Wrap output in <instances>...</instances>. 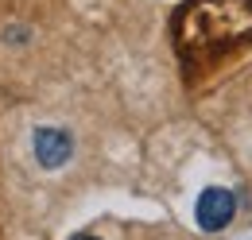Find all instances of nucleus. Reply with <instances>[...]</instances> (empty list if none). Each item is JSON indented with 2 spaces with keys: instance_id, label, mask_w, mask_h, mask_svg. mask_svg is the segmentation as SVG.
<instances>
[{
  "instance_id": "nucleus-1",
  "label": "nucleus",
  "mask_w": 252,
  "mask_h": 240,
  "mask_svg": "<svg viewBox=\"0 0 252 240\" xmlns=\"http://www.w3.org/2000/svg\"><path fill=\"white\" fill-rule=\"evenodd\" d=\"M245 43H252V0H187L175 16V47L187 62Z\"/></svg>"
},
{
  "instance_id": "nucleus-2",
  "label": "nucleus",
  "mask_w": 252,
  "mask_h": 240,
  "mask_svg": "<svg viewBox=\"0 0 252 240\" xmlns=\"http://www.w3.org/2000/svg\"><path fill=\"white\" fill-rule=\"evenodd\" d=\"M32 148H35V163H39L43 171H59V167L70 163V155H74V140H70L66 128L43 124V128H35Z\"/></svg>"
},
{
  "instance_id": "nucleus-4",
  "label": "nucleus",
  "mask_w": 252,
  "mask_h": 240,
  "mask_svg": "<svg viewBox=\"0 0 252 240\" xmlns=\"http://www.w3.org/2000/svg\"><path fill=\"white\" fill-rule=\"evenodd\" d=\"M70 240H97V237H90V233H82V237H70Z\"/></svg>"
},
{
  "instance_id": "nucleus-3",
  "label": "nucleus",
  "mask_w": 252,
  "mask_h": 240,
  "mask_svg": "<svg viewBox=\"0 0 252 240\" xmlns=\"http://www.w3.org/2000/svg\"><path fill=\"white\" fill-rule=\"evenodd\" d=\"M194 217H198V225H202L206 233H221V229L237 217V198H233L229 190H221V186H210V190L198 198Z\"/></svg>"
}]
</instances>
